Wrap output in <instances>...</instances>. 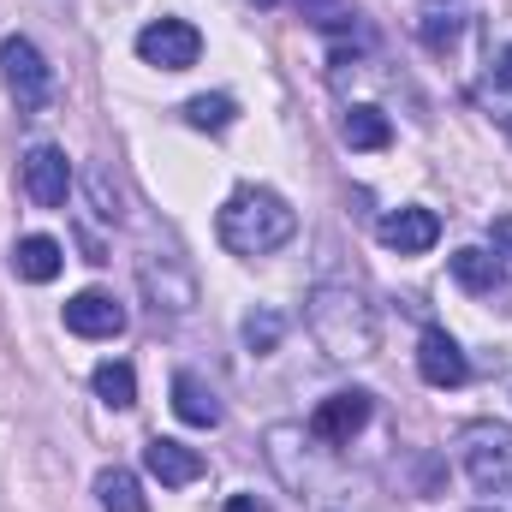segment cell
<instances>
[{"instance_id": "1", "label": "cell", "mask_w": 512, "mask_h": 512, "mask_svg": "<svg viewBox=\"0 0 512 512\" xmlns=\"http://www.w3.org/2000/svg\"><path fill=\"white\" fill-rule=\"evenodd\" d=\"M304 322H310V340L334 358V364H358V358H376V310L352 292V286H316L304 298Z\"/></svg>"}, {"instance_id": "2", "label": "cell", "mask_w": 512, "mask_h": 512, "mask_svg": "<svg viewBox=\"0 0 512 512\" xmlns=\"http://www.w3.org/2000/svg\"><path fill=\"white\" fill-rule=\"evenodd\" d=\"M215 233L233 256H268L280 251L292 233H298V215L280 191H262V185H239L227 197V209L215 215Z\"/></svg>"}, {"instance_id": "3", "label": "cell", "mask_w": 512, "mask_h": 512, "mask_svg": "<svg viewBox=\"0 0 512 512\" xmlns=\"http://www.w3.org/2000/svg\"><path fill=\"white\" fill-rule=\"evenodd\" d=\"M459 465L477 495H507L512 489V429L507 423H465L459 429Z\"/></svg>"}, {"instance_id": "4", "label": "cell", "mask_w": 512, "mask_h": 512, "mask_svg": "<svg viewBox=\"0 0 512 512\" xmlns=\"http://www.w3.org/2000/svg\"><path fill=\"white\" fill-rule=\"evenodd\" d=\"M0 72H6V90H12V102H18L24 114L48 108V96H54V72H48L42 48H36L30 36H6V42H0Z\"/></svg>"}, {"instance_id": "5", "label": "cell", "mask_w": 512, "mask_h": 512, "mask_svg": "<svg viewBox=\"0 0 512 512\" xmlns=\"http://www.w3.org/2000/svg\"><path fill=\"white\" fill-rule=\"evenodd\" d=\"M137 54L143 66H161V72H191L197 54H203V36L185 24V18H155L137 30Z\"/></svg>"}, {"instance_id": "6", "label": "cell", "mask_w": 512, "mask_h": 512, "mask_svg": "<svg viewBox=\"0 0 512 512\" xmlns=\"http://www.w3.org/2000/svg\"><path fill=\"white\" fill-rule=\"evenodd\" d=\"M66 191H72V161H66V149L36 143V149L24 155V197H30L36 209H60Z\"/></svg>"}, {"instance_id": "7", "label": "cell", "mask_w": 512, "mask_h": 512, "mask_svg": "<svg viewBox=\"0 0 512 512\" xmlns=\"http://www.w3.org/2000/svg\"><path fill=\"white\" fill-rule=\"evenodd\" d=\"M370 411H376V405H370V393H358V387H352V393H328V399L310 411V435L328 441V447H346V441L370 423Z\"/></svg>"}, {"instance_id": "8", "label": "cell", "mask_w": 512, "mask_h": 512, "mask_svg": "<svg viewBox=\"0 0 512 512\" xmlns=\"http://www.w3.org/2000/svg\"><path fill=\"white\" fill-rule=\"evenodd\" d=\"M66 328L78 334V340H114V334H126V310H120V298L114 292H78V298H66Z\"/></svg>"}, {"instance_id": "9", "label": "cell", "mask_w": 512, "mask_h": 512, "mask_svg": "<svg viewBox=\"0 0 512 512\" xmlns=\"http://www.w3.org/2000/svg\"><path fill=\"white\" fill-rule=\"evenodd\" d=\"M137 280H143L149 304H155V310H167V316H185V310L197 304V280H191V274H185L173 256H161V262L149 256V262L137 268Z\"/></svg>"}, {"instance_id": "10", "label": "cell", "mask_w": 512, "mask_h": 512, "mask_svg": "<svg viewBox=\"0 0 512 512\" xmlns=\"http://www.w3.org/2000/svg\"><path fill=\"white\" fill-rule=\"evenodd\" d=\"M417 376L429 387H465L471 364H465V352H459V340L447 328H423V340H417Z\"/></svg>"}, {"instance_id": "11", "label": "cell", "mask_w": 512, "mask_h": 512, "mask_svg": "<svg viewBox=\"0 0 512 512\" xmlns=\"http://www.w3.org/2000/svg\"><path fill=\"white\" fill-rule=\"evenodd\" d=\"M376 239L399 256H423L441 239V215H435V209H417V203H411V209H393V215H382Z\"/></svg>"}, {"instance_id": "12", "label": "cell", "mask_w": 512, "mask_h": 512, "mask_svg": "<svg viewBox=\"0 0 512 512\" xmlns=\"http://www.w3.org/2000/svg\"><path fill=\"white\" fill-rule=\"evenodd\" d=\"M143 465H149V477H161V489H185V483L203 477V453L185 447V441H173V435H155L143 447Z\"/></svg>"}, {"instance_id": "13", "label": "cell", "mask_w": 512, "mask_h": 512, "mask_svg": "<svg viewBox=\"0 0 512 512\" xmlns=\"http://www.w3.org/2000/svg\"><path fill=\"white\" fill-rule=\"evenodd\" d=\"M173 411H179V423H191V429H215V423H221L215 387L203 382V376H191V370L173 376Z\"/></svg>"}, {"instance_id": "14", "label": "cell", "mask_w": 512, "mask_h": 512, "mask_svg": "<svg viewBox=\"0 0 512 512\" xmlns=\"http://www.w3.org/2000/svg\"><path fill=\"white\" fill-rule=\"evenodd\" d=\"M12 268H18V280H30V286H48V280L66 268V251H60V239H48V233H30V239H18V245H12Z\"/></svg>"}, {"instance_id": "15", "label": "cell", "mask_w": 512, "mask_h": 512, "mask_svg": "<svg viewBox=\"0 0 512 512\" xmlns=\"http://www.w3.org/2000/svg\"><path fill=\"white\" fill-rule=\"evenodd\" d=\"M447 268H453V280L465 286V292H501L507 286V268H501V256H489L483 245H465V251L447 256Z\"/></svg>"}, {"instance_id": "16", "label": "cell", "mask_w": 512, "mask_h": 512, "mask_svg": "<svg viewBox=\"0 0 512 512\" xmlns=\"http://www.w3.org/2000/svg\"><path fill=\"white\" fill-rule=\"evenodd\" d=\"M96 501H102V512H149V507H143L137 477H131V471H120V465L96 471Z\"/></svg>"}, {"instance_id": "17", "label": "cell", "mask_w": 512, "mask_h": 512, "mask_svg": "<svg viewBox=\"0 0 512 512\" xmlns=\"http://www.w3.org/2000/svg\"><path fill=\"white\" fill-rule=\"evenodd\" d=\"M90 387H96V399H102V405H114V411H131V405H137V376H131V364H120V358L96 364Z\"/></svg>"}, {"instance_id": "18", "label": "cell", "mask_w": 512, "mask_h": 512, "mask_svg": "<svg viewBox=\"0 0 512 512\" xmlns=\"http://www.w3.org/2000/svg\"><path fill=\"white\" fill-rule=\"evenodd\" d=\"M387 137H393V126H387L382 108L364 102V108L346 114V143H352V149H387Z\"/></svg>"}, {"instance_id": "19", "label": "cell", "mask_w": 512, "mask_h": 512, "mask_svg": "<svg viewBox=\"0 0 512 512\" xmlns=\"http://www.w3.org/2000/svg\"><path fill=\"white\" fill-rule=\"evenodd\" d=\"M185 120L197 131H227L239 120V102H233V96H191V102H185Z\"/></svg>"}, {"instance_id": "20", "label": "cell", "mask_w": 512, "mask_h": 512, "mask_svg": "<svg viewBox=\"0 0 512 512\" xmlns=\"http://www.w3.org/2000/svg\"><path fill=\"white\" fill-rule=\"evenodd\" d=\"M280 334H286V316H280V310H251V316H245V346H251L256 358L274 352Z\"/></svg>"}, {"instance_id": "21", "label": "cell", "mask_w": 512, "mask_h": 512, "mask_svg": "<svg viewBox=\"0 0 512 512\" xmlns=\"http://www.w3.org/2000/svg\"><path fill=\"white\" fill-rule=\"evenodd\" d=\"M90 191H96V215L120 221V203H108V173H102V167H90Z\"/></svg>"}, {"instance_id": "22", "label": "cell", "mask_w": 512, "mask_h": 512, "mask_svg": "<svg viewBox=\"0 0 512 512\" xmlns=\"http://www.w3.org/2000/svg\"><path fill=\"white\" fill-rule=\"evenodd\" d=\"M489 245H495V256L512 262V215H495V221H489Z\"/></svg>"}, {"instance_id": "23", "label": "cell", "mask_w": 512, "mask_h": 512, "mask_svg": "<svg viewBox=\"0 0 512 512\" xmlns=\"http://www.w3.org/2000/svg\"><path fill=\"white\" fill-rule=\"evenodd\" d=\"M495 84H501V90H512V42L501 48V60H495Z\"/></svg>"}, {"instance_id": "24", "label": "cell", "mask_w": 512, "mask_h": 512, "mask_svg": "<svg viewBox=\"0 0 512 512\" xmlns=\"http://www.w3.org/2000/svg\"><path fill=\"white\" fill-rule=\"evenodd\" d=\"M227 512H268V501H256V495H233Z\"/></svg>"}, {"instance_id": "25", "label": "cell", "mask_w": 512, "mask_h": 512, "mask_svg": "<svg viewBox=\"0 0 512 512\" xmlns=\"http://www.w3.org/2000/svg\"><path fill=\"white\" fill-rule=\"evenodd\" d=\"M507 137H512V114H507Z\"/></svg>"}, {"instance_id": "26", "label": "cell", "mask_w": 512, "mask_h": 512, "mask_svg": "<svg viewBox=\"0 0 512 512\" xmlns=\"http://www.w3.org/2000/svg\"><path fill=\"white\" fill-rule=\"evenodd\" d=\"M262 6H280V0H262Z\"/></svg>"}]
</instances>
